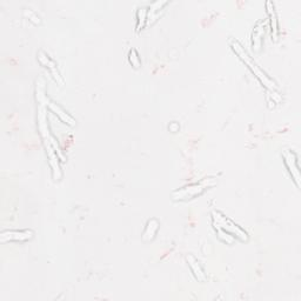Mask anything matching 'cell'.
Returning <instances> with one entry per match:
<instances>
[{
	"label": "cell",
	"instance_id": "cell-1",
	"mask_svg": "<svg viewBox=\"0 0 301 301\" xmlns=\"http://www.w3.org/2000/svg\"><path fill=\"white\" fill-rule=\"evenodd\" d=\"M45 106H39L38 108V129H39V134L42 136L44 146L46 148V155L49 158V164L52 169V176L54 180H60L63 172H61L59 159L60 157L56 152L53 147V136L51 135L49 124H47V114H46Z\"/></svg>",
	"mask_w": 301,
	"mask_h": 301
},
{
	"label": "cell",
	"instance_id": "cell-2",
	"mask_svg": "<svg viewBox=\"0 0 301 301\" xmlns=\"http://www.w3.org/2000/svg\"><path fill=\"white\" fill-rule=\"evenodd\" d=\"M231 47L232 50L234 51V53L240 58V59L244 61L246 66H247L249 70L252 71V73L258 78V80L263 85V87L266 88L267 91L271 92H275L278 90V86H276V83L271 78L268 77L267 74L263 72L261 68H260L254 60L252 59L251 56L247 53V51L245 50V47L241 45L240 43L238 42L237 39H231Z\"/></svg>",
	"mask_w": 301,
	"mask_h": 301
},
{
	"label": "cell",
	"instance_id": "cell-3",
	"mask_svg": "<svg viewBox=\"0 0 301 301\" xmlns=\"http://www.w3.org/2000/svg\"><path fill=\"white\" fill-rule=\"evenodd\" d=\"M215 184H217V179H215V178H206V179H203L201 181H199V183L186 185V186L174 191L172 193V198L173 200H177V201H185V200L193 199V198L199 197L200 194H203L207 188L214 186Z\"/></svg>",
	"mask_w": 301,
	"mask_h": 301
},
{
	"label": "cell",
	"instance_id": "cell-4",
	"mask_svg": "<svg viewBox=\"0 0 301 301\" xmlns=\"http://www.w3.org/2000/svg\"><path fill=\"white\" fill-rule=\"evenodd\" d=\"M212 220H213V225H214L215 230H218V228L224 230L226 232H228L230 234L233 235L234 238H237L241 241L248 240L247 232L242 230L240 226L235 224L232 219L227 218L226 215L222 214L221 212H219V211L212 212Z\"/></svg>",
	"mask_w": 301,
	"mask_h": 301
},
{
	"label": "cell",
	"instance_id": "cell-5",
	"mask_svg": "<svg viewBox=\"0 0 301 301\" xmlns=\"http://www.w3.org/2000/svg\"><path fill=\"white\" fill-rule=\"evenodd\" d=\"M282 158H283V163H285L287 170H288L290 176H292L293 180L295 181L296 186L300 187L301 174H300L299 163H297L296 153L292 149H285L282 152Z\"/></svg>",
	"mask_w": 301,
	"mask_h": 301
},
{
	"label": "cell",
	"instance_id": "cell-6",
	"mask_svg": "<svg viewBox=\"0 0 301 301\" xmlns=\"http://www.w3.org/2000/svg\"><path fill=\"white\" fill-rule=\"evenodd\" d=\"M37 58H38V61H39V63L42 64L44 67L49 68L50 73L53 77V79L56 80L57 83L60 85V86H63V85H64V79H63V78H61L59 71H58L57 64L54 63V61L52 59H51V58L49 57V54L44 52V51H39V52H38V54H37Z\"/></svg>",
	"mask_w": 301,
	"mask_h": 301
},
{
	"label": "cell",
	"instance_id": "cell-7",
	"mask_svg": "<svg viewBox=\"0 0 301 301\" xmlns=\"http://www.w3.org/2000/svg\"><path fill=\"white\" fill-rule=\"evenodd\" d=\"M33 238V231L31 230H20V231H4L0 234L2 242L9 241H27Z\"/></svg>",
	"mask_w": 301,
	"mask_h": 301
},
{
	"label": "cell",
	"instance_id": "cell-8",
	"mask_svg": "<svg viewBox=\"0 0 301 301\" xmlns=\"http://www.w3.org/2000/svg\"><path fill=\"white\" fill-rule=\"evenodd\" d=\"M42 106H45L46 108H49L51 112L54 113V114H56L57 117L59 118L60 120L64 122V124L71 126V127H73V126H75L74 118L71 117V115L68 114V113L66 111H65V109L61 108L59 105L56 104V102H53L52 100H50L49 98L46 99L45 102H44V105H42Z\"/></svg>",
	"mask_w": 301,
	"mask_h": 301
},
{
	"label": "cell",
	"instance_id": "cell-9",
	"mask_svg": "<svg viewBox=\"0 0 301 301\" xmlns=\"http://www.w3.org/2000/svg\"><path fill=\"white\" fill-rule=\"evenodd\" d=\"M266 25H267V20H260V22L256 23V25L254 26V30H253L252 46H253V50L256 51V52H259L262 46V39H263V36H265Z\"/></svg>",
	"mask_w": 301,
	"mask_h": 301
},
{
	"label": "cell",
	"instance_id": "cell-10",
	"mask_svg": "<svg viewBox=\"0 0 301 301\" xmlns=\"http://www.w3.org/2000/svg\"><path fill=\"white\" fill-rule=\"evenodd\" d=\"M266 10H267V15L269 17V22H271L272 37H273V39H274V40H278L279 20H278V16H276L274 3L271 2V0H267V2H266Z\"/></svg>",
	"mask_w": 301,
	"mask_h": 301
},
{
	"label": "cell",
	"instance_id": "cell-11",
	"mask_svg": "<svg viewBox=\"0 0 301 301\" xmlns=\"http://www.w3.org/2000/svg\"><path fill=\"white\" fill-rule=\"evenodd\" d=\"M186 261L188 263V266H190L191 271H192L194 278H196L199 282H205L206 281V274H205L204 268L201 267L200 262L198 261V259L196 256H193L192 254H188L186 256Z\"/></svg>",
	"mask_w": 301,
	"mask_h": 301
},
{
	"label": "cell",
	"instance_id": "cell-12",
	"mask_svg": "<svg viewBox=\"0 0 301 301\" xmlns=\"http://www.w3.org/2000/svg\"><path fill=\"white\" fill-rule=\"evenodd\" d=\"M159 226H160V224L157 219H155V218L149 219L148 222H147V225H146L145 231H143L142 240L146 242L152 241L156 237L157 232H158V230H159Z\"/></svg>",
	"mask_w": 301,
	"mask_h": 301
},
{
	"label": "cell",
	"instance_id": "cell-13",
	"mask_svg": "<svg viewBox=\"0 0 301 301\" xmlns=\"http://www.w3.org/2000/svg\"><path fill=\"white\" fill-rule=\"evenodd\" d=\"M165 5H167V2H165V0H158V2H155L149 6L148 15H147V24H153L156 22L160 13L163 12V9Z\"/></svg>",
	"mask_w": 301,
	"mask_h": 301
},
{
	"label": "cell",
	"instance_id": "cell-14",
	"mask_svg": "<svg viewBox=\"0 0 301 301\" xmlns=\"http://www.w3.org/2000/svg\"><path fill=\"white\" fill-rule=\"evenodd\" d=\"M147 15H148V9L145 6L138 9L136 11V31H141L147 24Z\"/></svg>",
	"mask_w": 301,
	"mask_h": 301
},
{
	"label": "cell",
	"instance_id": "cell-15",
	"mask_svg": "<svg viewBox=\"0 0 301 301\" xmlns=\"http://www.w3.org/2000/svg\"><path fill=\"white\" fill-rule=\"evenodd\" d=\"M128 60H129V63H131V65L133 67L139 68L140 66H141V59H140L138 51H136L135 49H132L131 51H129Z\"/></svg>",
	"mask_w": 301,
	"mask_h": 301
},
{
	"label": "cell",
	"instance_id": "cell-16",
	"mask_svg": "<svg viewBox=\"0 0 301 301\" xmlns=\"http://www.w3.org/2000/svg\"><path fill=\"white\" fill-rule=\"evenodd\" d=\"M217 233H218V238L224 242H226V244H228V245H232L235 240V238L233 237V235L230 234L228 232H226L224 230H220V228H218Z\"/></svg>",
	"mask_w": 301,
	"mask_h": 301
},
{
	"label": "cell",
	"instance_id": "cell-17",
	"mask_svg": "<svg viewBox=\"0 0 301 301\" xmlns=\"http://www.w3.org/2000/svg\"><path fill=\"white\" fill-rule=\"evenodd\" d=\"M24 13H25V15H27L30 17V19L31 20H33L34 23L36 24H39L40 23V19H39V17H38L36 13H34L33 11H31V10H29V11H27V10H25V11H24Z\"/></svg>",
	"mask_w": 301,
	"mask_h": 301
},
{
	"label": "cell",
	"instance_id": "cell-18",
	"mask_svg": "<svg viewBox=\"0 0 301 301\" xmlns=\"http://www.w3.org/2000/svg\"><path fill=\"white\" fill-rule=\"evenodd\" d=\"M179 128H180L179 125H178L176 121H173L172 124H170V126H169V129H170L171 132H173V133H176V132L179 131Z\"/></svg>",
	"mask_w": 301,
	"mask_h": 301
}]
</instances>
